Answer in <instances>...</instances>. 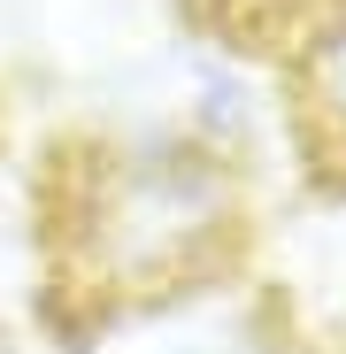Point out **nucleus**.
<instances>
[{"instance_id":"obj_1","label":"nucleus","mask_w":346,"mask_h":354,"mask_svg":"<svg viewBox=\"0 0 346 354\" xmlns=\"http://www.w3.org/2000/svg\"><path fill=\"white\" fill-rule=\"evenodd\" d=\"M46 247L62 270V308L115 339L131 316L208 301L247 270L254 169L200 147L185 124H131L54 154Z\"/></svg>"},{"instance_id":"obj_2","label":"nucleus","mask_w":346,"mask_h":354,"mask_svg":"<svg viewBox=\"0 0 346 354\" xmlns=\"http://www.w3.org/2000/svg\"><path fill=\"white\" fill-rule=\"evenodd\" d=\"M269 70L285 85V139L308 162V177L346 185V0H285L277 24H262Z\"/></svg>"},{"instance_id":"obj_3","label":"nucleus","mask_w":346,"mask_h":354,"mask_svg":"<svg viewBox=\"0 0 346 354\" xmlns=\"http://www.w3.org/2000/svg\"><path fill=\"white\" fill-rule=\"evenodd\" d=\"M208 301H215V292H208ZM124 331H131L124 354H254V331H239V324H208L200 301L154 308V316H131Z\"/></svg>"}]
</instances>
